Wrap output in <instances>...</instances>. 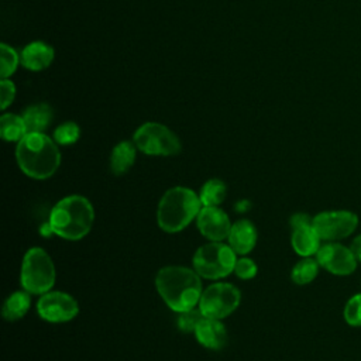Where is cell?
<instances>
[{
    "mask_svg": "<svg viewBox=\"0 0 361 361\" xmlns=\"http://www.w3.org/2000/svg\"><path fill=\"white\" fill-rule=\"evenodd\" d=\"M227 195L226 183L220 179H209L203 183L199 192L202 206H219L224 202Z\"/></svg>",
    "mask_w": 361,
    "mask_h": 361,
    "instance_id": "obj_21",
    "label": "cell"
},
{
    "mask_svg": "<svg viewBox=\"0 0 361 361\" xmlns=\"http://www.w3.org/2000/svg\"><path fill=\"white\" fill-rule=\"evenodd\" d=\"M16 96V86L8 79H1L0 82V107L4 110L7 109Z\"/></svg>",
    "mask_w": 361,
    "mask_h": 361,
    "instance_id": "obj_28",
    "label": "cell"
},
{
    "mask_svg": "<svg viewBox=\"0 0 361 361\" xmlns=\"http://www.w3.org/2000/svg\"><path fill=\"white\" fill-rule=\"evenodd\" d=\"M202 209L199 195L185 186L168 189L157 209L158 226L166 233H178L190 224L197 217Z\"/></svg>",
    "mask_w": 361,
    "mask_h": 361,
    "instance_id": "obj_4",
    "label": "cell"
},
{
    "mask_svg": "<svg viewBox=\"0 0 361 361\" xmlns=\"http://www.w3.org/2000/svg\"><path fill=\"white\" fill-rule=\"evenodd\" d=\"M200 275L188 267L168 265L158 271L155 288L164 302L176 313L189 310L199 305L202 296Z\"/></svg>",
    "mask_w": 361,
    "mask_h": 361,
    "instance_id": "obj_1",
    "label": "cell"
},
{
    "mask_svg": "<svg viewBox=\"0 0 361 361\" xmlns=\"http://www.w3.org/2000/svg\"><path fill=\"white\" fill-rule=\"evenodd\" d=\"M196 340L209 350H221L227 343V330L219 319L202 317L195 330Z\"/></svg>",
    "mask_w": 361,
    "mask_h": 361,
    "instance_id": "obj_13",
    "label": "cell"
},
{
    "mask_svg": "<svg viewBox=\"0 0 361 361\" xmlns=\"http://www.w3.org/2000/svg\"><path fill=\"white\" fill-rule=\"evenodd\" d=\"M240 300L241 293L233 283L216 282L202 292L197 306L204 317L221 320L238 307Z\"/></svg>",
    "mask_w": 361,
    "mask_h": 361,
    "instance_id": "obj_8",
    "label": "cell"
},
{
    "mask_svg": "<svg viewBox=\"0 0 361 361\" xmlns=\"http://www.w3.org/2000/svg\"><path fill=\"white\" fill-rule=\"evenodd\" d=\"M196 223L200 234L210 241L226 240L231 230L227 213L219 206H202Z\"/></svg>",
    "mask_w": 361,
    "mask_h": 361,
    "instance_id": "obj_12",
    "label": "cell"
},
{
    "mask_svg": "<svg viewBox=\"0 0 361 361\" xmlns=\"http://www.w3.org/2000/svg\"><path fill=\"white\" fill-rule=\"evenodd\" d=\"M0 61H1V68H0L1 79H7L11 73H14L18 62H21L17 51L7 44L0 45Z\"/></svg>",
    "mask_w": 361,
    "mask_h": 361,
    "instance_id": "obj_23",
    "label": "cell"
},
{
    "mask_svg": "<svg viewBox=\"0 0 361 361\" xmlns=\"http://www.w3.org/2000/svg\"><path fill=\"white\" fill-rule=\"evenodd\" d=\"M344 322L351 327H361V292L348 298L343 309Z\"/></svg>",
    "mask_w": 361,
    "mask_h": 361,
    "instance_id": "obj_25",
    "label": "cell"
},
{
    "mask_svg": "<svg viewBox=\"0 0 361 361\" xmlns=\"http://www.w3.org/2000/svg\"><path fill=\"white\" fill-rule=\"evenodd\" d=\"M313 221V217H310L309 214L306 213H295L290 220H289V224L293 228H298V227H303V226H310Z\"/></svg>",
    "mask_w": 361,
    "mask_h": 361,
    "instance_id": "obj_29",
    "label": "cell"
},
{
    "mask_svg": "<svg viewBox=\"0 0 361 361\" xmlns=\"http://www.w3.org/2000/svg\"><path fill=\"white\" fill-rule=\"evenodd\" d=\"M202 317H203V314H202L200 309L193 307V309L178 313L176 326L183 333H195L196 326L202 320Z\"/></svg>",
    "mask_w": 361,
    "mask_h": 361,
    "instance_id": "obj_26",
    "label": "cell"
},
{
    "mask_svg": "<svg viewBox=\"0 0 361 361\" xmlns=\"http://www.w3.org/2000/svg\"><path fill=\"white\" fill-rule=\"evenodd\" d=\"M135 144L131 141H120L111 151L110 169L114 175L126 173L135 161Z\"/></svg>",
    "mask_w": 361,
    "mask_h": 361,
    "instance_id": "obj_18",
    "label": "cell"
},
{
    "mask_svg": "<svg viewBox=\"0 0 361 361\" xmlns=\"http://www.w3.org/2000/svg\"><path fill=\"white\" fill-rule=\"evenodd\" d=\"M31 293L27 290H17L13 292L3 303L1 314L8 322H16L25 316L31 306Z\"/></svg>",
    "mask_w": 361,
    "mask_h": 361,
    "instance_id": "obj_19",
    "label": "cell"
},
{
    "mask_svg": "<svg viewBox=\"0 0 361 361\" xmlns=\"http://www.w3.org/2000/svg\"><path fill=\"white\" fill-rule=\"evenodd\" d=\"M257 237L258 235L255 226L250 220L241 219L231 224V230L227 240L228 245L234 250L235 254L245 255L255 247Z\"/></svg>",
    "mask_w": 361,
    "mask_h": 361,
    "instance_id": "obj_14",
    "label": "cell"
},
{
    "mask_svg": "<svg viewBox=\"0 0 361 361\" xmlns=\"http://www.w3.org/2000/svg\"><path fill=\"white\" fill-rule=\"evenodd\" d=\"M353 254L355 255L357 261L361 262V234L355 235V238L351 241V245H350Z\"/></svg>",
    "mask_w": 361,
    "mask_h": 361,
    "instance_id": "obj_30",
    "label": "cell"
},
{
    "mask_svg": "<svg viewBox=\"0 0 361 361\" xmlns=\"http://www.w3.org/2000/svg\"><path fill=\"white\" fill-rule=\"evenodd\" d=\"M52 117L54 111L47 103L31 104L23 113L28 133H42L51 124Z\"/></svg>",
    "mask_w": 361,
    "mask_h": 361,
    "instance_id": "obj_17",
    "label": "cell"
},
{
    "mask_svg": "<svg viewBox=\"0 0 361 361\" xmlns=\"http://www.w3.org/2000/svg\"><path fill=\"white\" fill-rule=\"evenodd\" d=\"M257 264L247 257H243L235 261L234 272L240 279H252L257 275Z\"/></svg>",
    "mask_w": 361,
    "mask_h": 361,
    "instance_id": "obj_27",
    "label": "cell"
},
{
    "mask_svg": "<svg viewBox=\"0 0 361 361\" xmlns=\"http://www.w3.org/2000/svg\"><path fill=\"white\" fill-rule=\"evenodd\" d=\"M20 61L28 71H42L48 68L54 61V49L51 45L42 41H32L25 45L20 54Z\"/></svg>",
    "mask_w": 361,
    "mask_h": 361,
    "instance_id": "obj_15",
    "label": "cell"
},
{
    "mask_svg": "<svg viewBox=\"0 0 361 361\" xmlns=\"http://www.w3.org/2000/svg\"><path fill=\"white\" fill-rule=\"evenodd\" d=\"M322 238L313 228V226H303L292 230L290 235V244L295 252L300 257H312L316 255L320 245Z\"/></svg>",
    "mask_w": 361,
    "mask_h": 361,
    "instance_id": "obj_16",
    "label": "cell"
},
{
    "mask_svg": "<svg viewBox=\"0 0 361 361\" xmlns=\"http://www.w3.org/2000/svg\"><path fill=\"white\" fill-rule=\"evenodd\" d=\"M135 147L147 155H176L182 145L176 134L161 123H144L133 135Z\"/></svg>",
    "mask_w": 361,
    "mask_h": 361,
    "instance_id": "obj_7",
    "label": "cell"
},
{
    "mask_svg": "<svg viewBox=\"0 0 361 361\" xmlns=\"http://www.w3.org/2000/svg\"><path fill=\"white\" fill-rule=\"evenodd\" d=\"M235 252L221 241H210L200 245L193 255V269L204 279H221L235 267Z\"/></svg>",
    "mask_w": 361,
    "mask_h": 361,
    "instance_id": "obj_6",
    "label": "cell"
},
{
    "mask_svg": "<svg viewBox=\"0 0 361 361\" xmlns=\"http://www.w3.org/2000/svg\"><path fill=\"white\" fill-rule=\"evenodd\" d=\"M80 137V128L73 121H65L54 131V140L59 145L75 144Z\"/></svg>",
    "mask_w": 361,
    "mask_h": 361,
    "instance_id": "obj_24",
    "label": "cell"
},
{
    "mask_svg": "<svg viewBox=\"0 0 361 361\" xmlns=\"http://www.w3.org/2000/svg\"><path fill=\"white\" fill-rule=\"evenodd\" d=\"M312 226L323 241H338L355 231L358 216L350 210H326L313 217Z\"/></svg>",
    "mask_w": 361,
    "mask_h": 361,
    "instance_id": "obj_9",
    "label": "cell"
},
{
    "mask_svg": "<svg viewBox=\"0 0 361 361\" xmlns=\"http://www.w3.org/2000/svg\"><path fill=\"white\" fill-rule=\"evenodd\" d=\"M55 265L44 248H30L21 264L20 283L24 290L34 295H44L55 283Z\"/></svg>",
    "mask_w": 361,
    "mask_h": 361,
    "instance_id": "obj_5",
    "label": "cell"
},
{
    "mask_svg": "<svg viewBox=\"0 0 361 361\" xmlns=\"http://www.w3.org/2000/svg\"><path fill=\"white\" fill-rule=\"evenodd\" d=\"M37 312L41 319L49 323H65L76 317L79 305L73 296L61 290H49L37 302Z\"/></svg>",
    "mask_w": 361,
    "mask_h": 361,
    "instance_id": "obj_10",
    "label": "cell"
},
{
    "mask_svg": "<svg viewBox=\"0 0 361 361\" xmlns=\"http://www.w3.org/2000/svg\"><path fill=\"white\" fill-rule=\"evenodd\" d=\"M27 126L23 116L6 113L0 118V135L4 141H20L27 134Z\"/></svg>",
    "mask_w": 361,
    "mask_h": 361,
    "instance_id": "obj_20",
    "label": "cell"
},
{
    "mask_svg": "<svg viewBox=\"0 0 361 361\" xmlns=\"http://www.w3.org/2000/svg\"><path fill=\"white\" fill-rule=\"evenodd\" d=\"M20 169L32 179L51 178L61 164V152L55 140L44 133H27L16 148Z\"/></svg>",
    "mask_w": 361,
    "mask_h": 361,
    "instance_id": "obj_2",
    "label": "cell"
},
{
    "mask_svg": "<svg viewBox=\"0 0 361 361\" xmlns=\"http://www.w3.org/2000/svg\"><path fill=\"white\" fill-rule=\"evenodd\" d=\"M316 259L320 268L337 276H348L357 268V258L350 247L336 241H327L320 245Z\"/></svg>",
    "mask_w": 361,
    "mask_h": 361,
    "instance_id": "obj_11",
    "label": "cell"
},
{
    "mask_svg": "<svg viewBox=\"0 0 361 361\" xmlns=\"http://www.w3.org/2000/svg\"><path fill=\"white\" fill-rule=\"evenodd\" d=\"M319 262L316 258L312 257H302L299 262L295 264V267L290 271V279L296 285H306L310 283L319 274Z\"/></svg>",
    "mask_w": 361,
    "mask_h": 361,
    "instance_id": "obj_22",
    "label": "cell"
},
{
    "mask_svg": "<svg viewBox=\"0 0 361 361\" xmlns=\"http://www.w3.org/2000/svg\"><path fill=\"white\" fill-rule=\"evenodd\" d=\"M94 210L92 203L80 195H69L51 209L48 224L54 234L65 240H80L92 228Z\"/></svg>",
    "mask_w": 361,
    "mask_h": 361,
    "instance_id": "obj_3",
    "label": "cell"
}]
</instances>
